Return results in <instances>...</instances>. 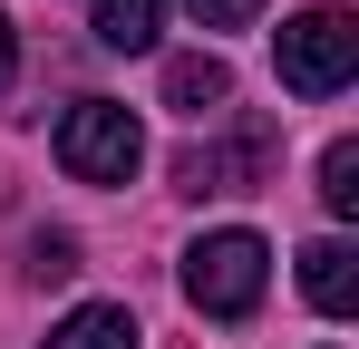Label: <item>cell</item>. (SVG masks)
I'll return each mask as SVG.
<instances>
[{
    "instance_id": "cell-1",
    "label": "cell",
    "mask_w": 359,
    "mask_h": 349,
    "mask_svg": "<svg viewBox=\"0 0 359 349\" xmlns=\"http://www.w3.org/2000/svg\"><path fill=\"white\" fill-rule=\"evenodd\" d=\"M262 282H272V252H262V233H204L194 252H184V301L204 310V320H252L262 310Z\"/></svg>"
},
{
    "instance_id": "cell-2",
    "label": "cell",
    "mask_w": 359,
    "mask_h": 349,
    "mask_svg": "<svg viewBox=\"0 0 359 349\" xmlns=\"http://www.w3.org/2000/svg\"><path fill=\"white\" fill-rule=\"evenodd\" d=\"M350 78H359V10H340V0L301 10L282 29V88L292 97H340Z\"/></svg>"
},
{
    "instance_id": "cell-3",
    "label": "cell",
    "mask_w": 359,
    "mask_h": 349,
    "mask_svg": "<svg viewBox=\"0 0 359 349\" xmlns=\"http://www.w3.org/2000/svg\"><path fill=\"white\" fill-rule=\"evenodd\" d=\"M59 165L78 184H126V174L146 165V126L117 107V97H78L59 116Z\"/></svg>"
},
{
    "instance_id": "cell-4",
    "label": "cell",
    "mask_w": 359,
    "mask_h": 349,
    "mask_svg": "<svg viewBox=\"0 0 359 349\" xmlns=\"http://www.w3.org/2000/svg\"><path fill=\"white\" fill-rule=\"evenodd\" d=\"M262 174H272V126H243V136H224V146H184L175 156L184 194H252Z\"/></svg>"
},
{
    "instance_id": "cell-5",
    "label": "cell",
    "mask_w": 359,
    "mask_h": 349,
    "mask_svg": "<svg viewBox=\"0 0 359 349\" xmlns=\"http://www.w3.org/2000/svg\"><path fill=\"white\" fill-rule=\"evenodd\" d=\"M301 291H311V310H330V320L359 310V252L340 242V233H320V242L301 252Z\"/></svg>"
},
{
    "instance_id": "cell-6",
    "label": "cell",
    "mask_w": 359,
    "mask_h": 349,
    "mask_svg": "<svg viewBox=\"0 0 359 349\" xmlns=\"http://www.w3.org/2000/svg\"><path fill=\"white\" fill-rule=\"evenodd\" d=\"M165 107L175 116H214V107H233V68L224 58H165Z\"/></svg>"
},
{
    "instance_id": "cell-7",
    "label": "cell",
    "mask_w": 359,
    "mask_h": 349,
    "mask_svg": "<svg viewBox=\"0 0 359 349\" xmlns=\"http://www.w3.org/2000/svg\"><path fill=\"white\" fill-rule=\"evenodd\" d=\"M49 349H136V310L126 301H88V310H68L49 330Z\"/></svg>"
},
{
    "instance_id": "cell-8",
    "label": "cell",
    "mask_w": 359,
    "mask_h": 349,
    "mask_svg": "<svg viewBox=\"0 0 359 349\" xmlns=\"http://www.w3.org/2000/svg\"><path fill=\"white\" fill-rule=\"evenodd\" d=\"M88 20H97V39L107 49H156V29H165V0H88Z\"/></svg>"
},
{
    "instance_id": "cell-9",
    "label": "cell",
    "mask_w": 359,
    "mask_h": 349,
    "mask_svg": "<svg viewBox=\"0 0 359 349\" xmlns=\"http://www.w3.org/2000/svg\"><path fill=\"white\" fill-rule=\"evenodd\" d=\"M320 204H330L340 224L359 214V146H350V136H340V146H320Z\"/></svg>"
},
{
    "instance_id": "cell-10",
    "label": "cell",
    "mask_w": 359,
    "mask_h": 349,
    "mask_svg": "<svg viewBox=\"0 0 359 349\" xmlns=\"http://www.w3.org/2000/svg\"><path fill=\"white\" fill-rule=\"evenodd\" d=\"M29 272L39 282H68L78 272V233H29Z\"/></svg>"
},
{
    "instance_id": "cell-11",
    "label": "cell",
    "mask_w": 359,
    "mask_h": 349,
    "mask_svg": "<svg viewBox=\"0 0 359 349\" xmlns=\"http://www.w3.org/2000/svg\"><path fill=\"white\" fill-rule=\"evenodd\" d=\"M194 20H204V29H252L262 0H194Z\"/></svg>"
},
{
    "instance_id": "cell-12",
    "label": "cell",
    "mask_w": 359,
    "mask_h": 349,
    "mask_svg": "<svg viewBox=\"0 0 359 349\" xmlns=\"http://www.w3.org/2000/svg\"><path fill=\"white\" fill-rule=\"evenodd\" d=\"M10 68H20V49H10V20H0V88H10Z\"/></svg>"
}]
</instances>
